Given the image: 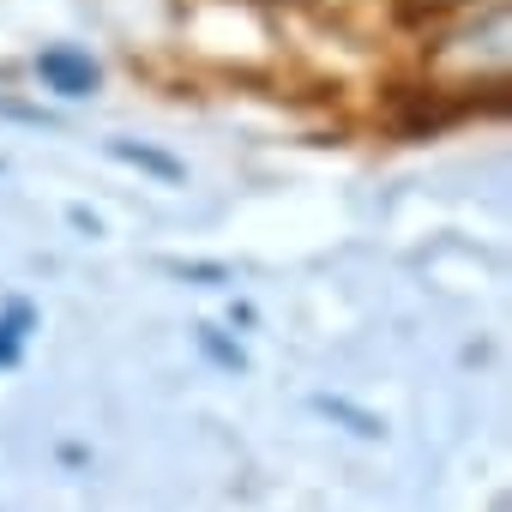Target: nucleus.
<instances>
[{
	"instance_id": "1",
	"label": "nucleus",
	"mask_w": 512,
	"mask_h": 512,
	"mask_svg": "<svg viewBox=\"0 0 512 512\" xmlns=\"http://www.w3.org/2000/svg\"><path fill=\"white\" fill-rule=\"evenodd\" d=\"M37 73H43V85L61 91V97H91V91H97V61L79 55V49H43Z\"/></svg>"
},
{
	"instance_id": "2",
	"label": "nucleus",
	"mask_w": 512,
	"mask_h": 512,
	"mask_svg": "<svg viewBox=\"0 0 512 512\" xmlns=\"http://www.w3.org/2000/svg\"><path fill=\"white\" fill-rule=\"evenodd\" d=\"M25 326H31V308L19 302L7 320H0V362H13V356H19V344H25Z\"/></svg>"
},
{
	"instance_id": "3",
	"label": "nucleus",
	"mask_w": 512,
	"mask_h": 512,
	"mask_svg": "<svg viewBox=\"0 0 512 512\" xmlns=\"http://www.w3.org/2000/svg\"><path fill=\"white\" fill-rule=\"evenodd\" d=\"M115 157H127V163H139V169H157L163 181H181V163H169L163 151H145V145H115Z\"/></svg>"
}]
</instances>
